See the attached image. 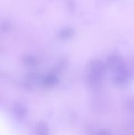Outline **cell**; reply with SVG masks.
Returning a JSON list of instances; mask_svg holds the SVG:
<instances>
[{
    "instance_id": "obj_6",
    "label": "cell",
    "mask_w": 134,
    "mask_h": 135,
    "mask_svg": "<svg viewBox=\"0 0 134 135\" xmlns=\"http://www.w3.org/2000/svg\"><path fill=\"white\" fill-rule=\"evenodd\" d=\"M73 30L70 28L63 29L60 32V36L63 39H68L71 38V36L73 35Z\"/></svg>"
},
{
    "instance_id": "obj_5",
    "label": "cell",
    "mask_w": 134,
    "mask_h": 135,
    "mask_svg": "<svg viewBox=\"0 0 134 135\" xmlns=\"http://www.w3.org/2000/svg\"><path fill=\"white\" fill-rule=\"evenodd\" d=\"M14 111L17 117H20V118L24 117L26 114V108L23 105H21L20 104H18L15 105Z\"/></svg>"
},
{
    "instance_id": "obj_1",
    "label": "cell",
    "mask_w": 134,
    "mask_h": 135,
    "mask_svg": "<svg viewBox=\"0 0 134 135\" xmlns=\"http://www.w3.org/2000/svg\"><path fill=\"white\" fill-rule=\"evenodd\" d=\"M105 73V65L101 60L95 59L89 63L88 80L91 84H99Z\"/></svg>"
},
{
    "instance_id": "obj_10",
    "label": "cell",
    "mask_w": 134,
    "mask_h": 135,
    "mask_svg": "<svg viewBox=\"0 0 134 135\" xmlns=\"http://www.w3.org/2000/svg\"><path fill=\"white\" fill-rule=\"evenodd\" d=\"M97 135H110V133H109V132L108 131L102 130L99 132Z\"/></svg>"
},
{
    "instance_id": "obj_3",
    "label": "cell",
    "mask_w": 134,
    "mask_h": 135,
    "mask_svg": "<svg viewBox=\"0 0 134 135\" xmlns=\"http://www.w3.org/2000/svg\"><path fill=\"white\" fill-rule=\"evenodd\" d=\"M36 135H49V129L44 123H39L36 127Z\"/></svg>"
},
{
    "instance_id": "obj_4",
    "label": "cell",
    "mask_w": 134,
    "mask_h": 135,
    "mask_svg": "<svg viewBox=\"0 0 134 135\" xmlns=\"http://www.w3.org/2000/svg\"><path fill=\"white\" fill-rule=\"evenodd\" d=\"M42 82L45 85L51 86L56 84L57 82V78L54 75H48L42 79Z\"/></svg>"
},
{
    "instance_id": "obj_8",
    "label": "cell",
    "mask_w": 134,
    "mask_h": 135,
    "mask_svg": "<svg viewBox=\"0 0 134 135\" xmlns=\"http://www.w3.org/2000/svg\"><path fill=\"white\" fill-rule=\"evenodd\" d=\"M129 129H130V135H134V119L131 121L129 124Z\"/></svg>"
},
{
    "instance_id": "obj_2",
    "label": "cell",
    "mask_w": 134,
    "mask_h": 135,
    "mask_svg": "<svg viewBox=\"0 0 134 135\" xmlns=\"http://www.w3.org/2000/svg\"><path fill=\"white\" fill-rule=\"evenodd\" d=\"M108 65L110 69L115 71L116 72L123 69L126 67V64L123 61V59L117 55H113L108 59Z\"/></svg>"
},
{
    "instance_id": "obj_9",
    "label": "cell",
    "mask_w": 134,
    "mask_h": 135,
    "mask_svg": "<svg viewBox=\"0 0 134 135\" xmlns=\"http://www.w3.org/2000/svg\"><path fill=\"white\" fill-rule=\"evenodd\" d=\"M127 106L129 107V108H130V109L134 111V98L131 99V100L128 102Z\"/></svg>"
},
{
    "instance_id": "obj_7",
    "label": "cell",
    "mask_w": 134,
    "mask_h": 135,
    "mask_svg": "<svg viewBox=\"0 0 134 135\" xmlns=\"http://www.w3.org/2000/svg\"><path fill=\"white\" fill-rule=\"evenodd\" d=\"M24 61L26 65H34L35 63V58L29 55V56L26 57L25 58Z\"/></svg>"
}]
</instances>
